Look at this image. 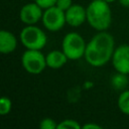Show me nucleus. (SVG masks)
Segmentation results:
<instances>
[{"mask_svg":"<svg viewBox=\"0 0 129 129\" xmlns=\"http://www.w3.org/2000/svg\"><path fill=\"white\" fill-rule=\"evenodd\" d=\"M45 59H46V66L48 68L56 70V69H60L61 67H63L69 58L67 57V55L64 54L62 50L61 51L51 50L50 52L47 53V55L45 56Z\"/></svg>","mask_w":129,"mask_h":129,"instance_id":"9b49d317","label":"nucleus"},{"mask_svg":"<svg viewBox=\"0 0 129 129\" xmlns=\"http://www.w3.org/2000/svg\"><path fill=\"white\" fill-rule=\"evenodd\" d=\"M39 127L41 129H55L57 128V124L51 118H44L39 123Z\"/></svg>","mask_w":129,"mask_h":129,"instance_id":"dca6fc26","label":"nucleus"},{"mask_svg":"<svg viewBox=\"0 0 129 129\" xmlns=\"http://www.w3.org/2000/svg\"><path fill=\"white\" fill-rule=\"evenodd\" d=\"M20 41L27 49H41L47 42L46 34L35 25H27L20 32Z\"/></svg>","mask_w":129,"mask_h":129,"instance_id":"20e7f679","label":"nucleus"},{"mask_svg":"<svg viewBox=\"0 0 129 129\" xmlns=\"http://www.w3.org/2000/svg\"><path fill=\"white\" fill-rule=\"evenodd\" d=\"M104 1H106V2H108V3H112V2H114V1H116V0H104Z\"/></svg>","mask_w":129,"mask_h":129,"instance_id":"412c9836","label":"nucleus"},{"mask_svg":"<svg viewBox=\"0 0 129 129\" xmlns=\"http://www.w3.org/2000/svg\"><path fill=\"white\" fill-rule=\"evenodd\" d=\"M42 9H46L49 8L51 6H54L56 4L57 0H34Z\"/></svg>","mask_w":129,"mask_h":129,"instance_id":"a211bd4d","label":"nucleus"},{"mask_svg":"<svg viewBox=\"0 0 129 129\" xmlns=\"http://www.w3.org/2000/svg\"><path fill=\"white\" fill-rule=\"evenodd\" d=\"M114 38L104 31L95 34L86 46L85 58L92 67L99 68L107 63L114 53Z\"/></svg>","mask_w":129,"mask_h":129,"instance_id":"f257e3e1","label":"nucleus"},{"mask_svg":"<svg viewBox=\"0 0 129 129\" xmlns=\"http://www.w3.org/2000/svg\"><path fill=\"white\" fill-rule=\"evenodd\" d=\"M87 44L83 36L77 32H69L64 35L61 42V50L67 57L72 60H77L85 55Z\"/></svg>","mask_w":129,"mask_h":129,"instance_id":"7ed1b4c3","label":"nucleus"},{"mask_svg":"<svg viewBox=\"0 0 129 129\" xmlns=\"http://www.w3.org/2000/svg\"><path fill=\"white\" fill-rule=\"evenodd\" d=\"M83 129H102V126L96 124V123H87L82 126Z\"/></svg>","mask_w":129,"mask_h":129,"instance_id":"6ab92c4d","label":"nucleus"},{"mask_svg":"<svg viewBox=\"0 0 129 129\" xmlns=\"http://www.w3.org/2000/svg\"><path fill=\"white\" fill-rule=\"evenodd\" d=\"M87 10V20L89 24L96 30H106L112 22V13L109 3L104 0H93Z\"/></svg>","mask_w":129,"mask_h":129,"instance_id":"f03ea898","label":"nucleus"},{"mask_svg":"<svg viewBox=\"0 0 129 129\" xmlns=\"http://www.w3.org/2000/svg\"><path fill=\"white\" fill-rule=\"evenodd\" d=\"M120 4L124 7H129V0H119Z\"/></svg>","mask_w":129,"mask_h":129,"instance_id":"aec40b11","label":"nucleus"},{"mask_svg":"<svg viewBox=\"0 0 129 129\" xmlns=\"http://www.w3.org/2000/svg\"><path fill=\"white\" fill-rule=\"evenodd\" d=\"M11 107H12L11 100L8 97L3 96L0 100V115L5 116L9 114V112L11 111Z\"/></svg>","mask_w":129,"mask_h":129,"instance_id":"4468645a","label":"nucleus"},{"mask_svg":"<svg viewBox=\"0 0 129 129\" xmlns=\"http://www.w3.org/2000/svg\"><path fill=\"white\" fill-rule=\"evenodd\" d=\"M126 76L127 75L122 74V73H118V74L113 76L112 85L116 90H122V89L126 88V86L128 84V79H127Z\"/></svg>","mask_w":129,"mask_h":129,"instance_id":"ddd939ff","label":"nucleus"},{"mask_svg":"<svg viewBox=\"0 0 129 129\" xmlns=\"http://www.w3.org/2000/svg\"><path fill=\"white\" fill-rule=\"evenodd\" d=\"M87 19V10L79 4H73L66 11V21L70 26L78 27Z\"/></svg>","mask_w":129,"mask_h":129,"instance_id":"1a4fd4ad","label":"nucleus"},{"mask_svg":"<svg viewBox=\"0 0 129 129\" xmlns=\"http://www.w3.org/2000/svg\"><path fill=\"white\" fill-rule=\"evenodd\" d=\"M117 105L119 110L123 114L129 115V90H125L120 94L117 101Z\"/></svg>","mask_w":129,"mask_h":129,"instance_id":"f8f14e48","label":"nucleus"},{"mask_svg":"<svg viewBox=\"0 0 129 129\" xmlns=\"http://www.w3.org/2000/svg\"><path fill=\"white\" fill-rule=\"evenodd\" d=\"M113 67L117 73L129 75V45L122 44L115 48L112 56Z\"/></svg>","mask_w":129,"mask_h":129,"instance_id":"0eeeda50","label":"nucleus"},{"mask_svg":"<svg viewBox=\"0 0 129 129\" xmlns=\"http://www.w3.org/2000/svg\"><path fill=\"white\" fill-rule=\"evenodd\" d=\"M81 127L78 121L73 119H66L57 124V129H80Z\"/></svg>","mask_w":129,"mask_h":129,"instance_id":"2eb2a0df","label":"nucleus"},{"mask_svg":"<svg viewBox=\"0 0 129 129\" xmlns=\"http://www.w3.org/2000/svg\"><path fill=\"white\" fill-rule=\"evenodd\" d=\"M41 20L47 30L57 31L63 27L64 23H67L66 12L54 5L44 10Z\"/></svg>","mask_w":129,"mask_h":129,"instance_id":"423d86ee","label":"nucleus"},{"mask_svg":"<svg viewBox=\"0 0 129 129\" xmlns=\"http://www.w3.org/2000/svg\"><path fill=\"white\" fill-rule=\"evenodd\" d=\"M23 69L31 75H39L46 66V59L40 49H26L21 56Z\"/></svg>","mask_w":129,"mask_h":129,"instance_id":"39448f33","label":"nucleus"},{"mask_svg":"<svg viewBox=\"0 0 129 129\" xmlns=\"http://www.w3.org/2000/svg\"><path fill=\"white\" fill-rule=\"evenodd\" d=\"M72 5H73L72 0H57V1H56V4H55L56 7H58L59 9H61V10L64 11V12H66Z\"/></svg>","mask_w":129,"mask_h":129,"instance_id":"f3484780","label":"nucleus"},{"mask_svg":"<svg viewBox=\"0 0 129 129\" xmlns=\"http://www.w3.org/2000/svg\"><path fill=\"white\" fill-rule=\"evenodd\" d=\"M17 39L15 35L8 30L0 31V51L2 53H10L15 50Z\"/></svg>","mask_w":129,"mask_h":129,"instance_id":"9d476101","label":"nucleus"},{"mask_svg":"<svg viewBox=\"0 0 129 129\" xmlns=\"http://www.w3.org/2000/svg\"><path fill=\"white\" fill-rule=\"evenodd\" d=\"M42 8L36 3H27L21 7L19 12L20 20L27 25H32L42 19Z\"/></svg>","mask_w":129,"mask_h":129,"instance_id":"6e6552de","label":"nucleus"}]
</instances>
